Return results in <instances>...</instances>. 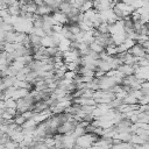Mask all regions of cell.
<instances>
[{
    "mask_svg": "<svg viewBox=\"0 0 149 149\" xmlns=\"http://www.w3.org/2000/svg\"><path fill=\"white\" fill-rule=\"evenodd\" d=\"M99 136L94 133H85L80 136H78L74 142V147L76 148H87V147H92L93 142L98 139Z\"/></svg>",
    "mask_w": 149,
    "mask_h": 149,
    "instance_id": "obj_1",
    "label": "cell"
},
{
    "mask_svg": "<svg viewBox=\"0 0 149 149\" xmlns=\"http://www.w3.org/2000/svg\"><path fill=\"white\" fill-rule=\"evenodd\" d=\"M129 54H132L133 56H135V57H144V55L146 54H148L149 52V49H144L141 44H139V43H135L133 47H130L128 50H127Z\"/></svg>",
    "mask_w": 149,
    "mask_h": 149,
    "instance_id": "obj_2",
    "label": "cell"
},
{
    "mask_svg": "<svg viewBox=\"0 0 149 149\" xmlns=\"http://www.w3.org/2000/svg\"><path fill=\"white\" fill-rule=\"evenodd\" d=\"M52 17H54V20H55L56 23H59V24H68V23H69L68 16H66L64 13L59 12V10L54 12V13H52Z\"/></svg>",
    "mask_w": 149,
    "mask_h": 149,
    "instance_id": "obj_3",
    "label": "cell"
},
{
    "mask_svg": "<svg viewBox=\"0 0 149 149\" xmlns=\"http://www.w3.org/2000/svg\"><path fill=\"white\" fill-rule=\"evenodd\" d=\"M52 12H54L52 8L43 2V3H41V5H37V8H36V13H35V14L43 16V15H47V14H51Z\"/></svg>",
    "mask_w": 149,
    "mask_h": 149,
    "instance_id": "obj_4",
    "label": "cell"
},
{
    "mask_svg": "<svg viewBox=\"0 0 149 149\" xmlns=\"http://www.w3.org/2000/svg\"><path fill=\"white\" fill-rule=\"evenodd\" d=\"M118 70L123 74V76H129V74H134V65H129V64H121Z\"/></svg>",
    "mask_w": 149,
    "mask_h": 149,
    "instance_id": "obj_5",
    "label": "cell"
},
{
    "mask_svg": "<svg viewBox=\"0 0 149 149\" xmlns=\"http://www.w3.org/2000/svg\"><path fill=\"white\" fill-rule=\"evenodd\" d=\"M70 9H71V5H70V2H68V1H62L59 5H58V10L59 12H62V13H64L65 15L70 12Z\"/></svg>",
    "mask_w": 149,
    "mask_h": 149,
    "instance_id": "obj_6",
    "label": "cell"
},
{
    "mask_svg": "<svg viewBox=\"0 0 149 149\" xmlns=\"http://www.w3.org/2000/svg\"><path fill=\"white\" fill-rule=\"evenodd\" d=\"M86 132H85V127H83V126H80V125H78L77 123V126L73 128V130H72V135L77 139L78 136H80V135H83V134H85Z\"/></svg>",
    "mask_w": 149,
    "mask_h": 149,
    "instance_id": "obj_7",
    "label": "cell"
},
{
    "mask_svg": "<svg viewBox=\"0 0 149 149\" xmlns=\"http://www.w3.org/2000/svg\"><path fill=\"white\" fill-rule=\"evenodd\" d=\"M88 48H90V50H92V51H94V52H97V54H99V52H101V51L104 50V47L100 45L99 43H97L95 41L91 42V43L88 44Z\"/></svg>",
    "mask_w": 149,
    "mask_h": 149,
    "instance_id": "obj_8",
    "label": "cell"
},
{
    "mask_svg": "<svg viewBox=\"0 0 149 149\" xmlns=\"http://www.w3.org/2000/svg\"><path fill=\"white\" fill-rule=\"evenodd\" d=\"M104 49H105V51H106V54H107L108 56H115V55H116V45L113 44V43L106 45Z\"/></svg>",
    "mask_w": 149,
    "mask_h": 149,
    "instance_id": "obj_9",
    "label": "cell"
},
{
    "mask_svg": "<svg viewBox=\"0 0 149 149\" xmlns=\"http://www.w3.org/2000/svg\"><path fill=\"white\" fill-rule=\"evenodd\" d=\"M90 8H93V2H92V0H84V2L79 6V10L83 13V12H85V10H87V9H90Z\"/></svg>",
    "mask_w": 149,
    "mask_h": 149,
    "instance_id": "obj_10",
    "label": "cell"
},
{
    "mask_svg": "<svg viewBox=\"0 0 149 149\" xmlns=\"http://www.w3.org/2000/svg\"><path fill=\"white\" fill-rule=\"evenodd\" d=\"M122 102H123V104H137V99H136L133 94L128 93V94L122 99Z\"/></svg>",
    "mask_w": 149,
    "mask_h": 149,
    "instance_id": "obj_11",
    "label": "cell"
},
{
    "mask_svg": "<svg viewBox=\"0 0 149 149\" xmlns=\"http://www.w3.org/2000/svg\"><path fill=\"white\" fill-rule=\"evenodd\" d=\"M95 29L99 33H108V23L107 22H101Z\"/></svg>",
    "mask_w": 149,
    "mask_h": 149,
    "instance_id": "obj_12",
    "label": "cell"
},
{
    "mask_svg": "<svg viewBox=\"0 0 149 149\" xmlns=\"http://www.w3.org/2000/svg\"><path fill=\"white\" fill-rule=\"evenodd\" d=\"M122 43H123V45L126 47V49L128 50L130 47H133V45L136 43V41H134V40H132V38H129V37H126L125 41H123Z\"/></svg>",
    "mask_w": 149,
    "mask_h": 149,
    "instance_id": "obj_13",
    "label": "cell"
},
{
    "mask_svg": "<svg viewBox=\"0 0 149 149\" xmlns=\"http://www.w3.org/2000/svg\"><path fill=\"white\" fill-rule=\"evenodd\" d=\"M45 50H47V55L48 56H55L58 52V48L57 47H47Z\"/></svg>",
    "mask_w": 149,
    "mask_h": 149,
    "instance_id": "obj_14",
    "label": "cell"
},
{
    "mask_svg": "<svg viewBox=\"0 0 149 149\" xmlns=\"http://www.w3.org/2000/svg\"><path fill=\"white\" fill-rule=\"evenodd\" d=\"M136 64H137V65H140V66H149V58L140 57Z\"/></svg>",
    "mask_w": 149,
    "mask_h": 149,
    "instance_id": "obj_15",
    "label": "cell"
},
{
    "mask_svg": "<svg viewBox=\"0 0 149 149\" xmlns=\"http://www.w3.org/2000/svg\"><path fill=\"white\" fill-rule=\"evenodd\" d=\"M76 74H77V72H74V71H71V70H66V71L64 72V78L73 80V78L76 77Z\"/></svg>",
    "mask_w": 149,
    "mask_h": 149,
    "instance_id": "obj_16",
    "label": "cell"
},
{
    "mask_svg": "<svg viewBox=\"0 0 149 149\" xmlns=\"http://www.w3.org/2000/svg\"><path fill=\"white\" fill-rule=\"evenodd\" d=\"M13 119H14V122H15L16 125H19V126H21V125H22V123L26 121V119H24V118H23L21 114H16V115H15Z\"/></svg>",
    "mask_w": 149,
    "mask_h": 149,
    "instance_id": "obj_17",
    "label": "cell"
},
{
    "mask_svg": "<svg viewBox=\"0 0 149 149\" xmlns=\"http://www.w3.org/2000/svg\"><path fill=\"white\" fill-rule=\"evenodd\" d=\"M16 147H19V143L13 140H9L5 143V148H16Z\"/></svg>",
    "mask_w": 149,
    "mask_h": 149,
    "instance_id": "obj_18",
    "label": "cell"
},
{
    "mask_svg": "<svg viewBox=\"0 0 149 149\" xmlns=\"http://www.w3.org/2000/svg\"><path fill=\"white\" fill-rule=\"evenodd\" d=\"M148 102H149V95H147V94H143V95L137 100V104H140V105L148 104Z\"/></svg>",
    "mask_w": 149,
    "mask_h": 149,
    "instance_id": "obj_19",
    "label": "cell"
},
{
    "mask_svg": "<svg viewBox=\"0 0 149 149\" xmlns=\"http://www.w3.org/2000/svg\"><path fill=\"white\" fill-rule=\"evenodd\" d=\"M126 51H127V49H126V47L123 45V43L116 45V54H122V52H126Z\"/></svg>",
    "mask_w": 149,
    "mask_h": 149,
    "instance_id": "obj_20",
    "label": "cell"
},
{
    "mask_svg": "<svg viewBox=\"0 0 149 149\" xmlns=\"http://www.w3.org/2000/svg\"><path fill=\"white\" fill-rule=\"evenodd\" d=\"M9 13H8V10H7V8L6 9H0V17H5L6 15H8Z\"/></svg>",
    "mask_w": 149,
    "mask_h": 149,
    "instance_id": "obj_21",
    "label": "cell"
},
{
    "mask_svg": "<svg viewBox=\"0 0 149 149\" xmlns=\"http://www.w3.org/2000/svg\"><path fill=\"white\" fill-rule=\"evenodd\" d=\"M141 45H142L144 49H148V48H149V41H143V42L141 43Z\"/></svg>",
    "mask_w": 149,
    "mask_h": 149,
    "instance_id": "obj_22",
    "label": "cell"
}]
</instances>
